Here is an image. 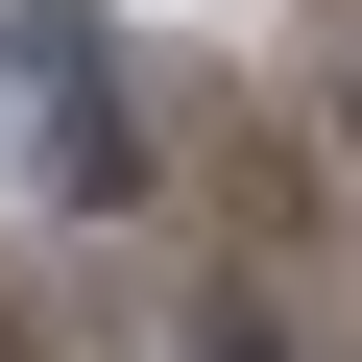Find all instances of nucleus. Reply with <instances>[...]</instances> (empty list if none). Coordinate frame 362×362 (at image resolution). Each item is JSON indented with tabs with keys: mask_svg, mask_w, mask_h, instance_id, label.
Listing matches in <instances>:
<instances>
[{
	"mask_svg": "<svg viewBox=\"0 0 362 362\" xmlns=\"http://www.w3.org/2000/svg\"><path fill=\"white\" fill-rule=\"evenodd\" d=\"M194 362H290V314L266 290H194Z\"/></svg>",
	"mask_w": 362,
	"mask_h": 362,
	"instance_id": "obj_2",
	"label": "nucleus"
},
{
	"mask_svg": "<svg viewBox=\"0 0 362 362\" xmlns=\"http://www.w3.org/2000/svg\"><path fill=\"white\" fill-rule=\"evenodd\" d=\"M338 121H362V97H338Z\"/></svg>",
	"mask_w": 362,
	"mask_h": 362,
	"instance_id": "obj_3",
	"label": "nucleus"
},
{
	"mask_svg": "<svg viewBox=\"0 0 362 362\" xmlns=\"http://www.w3.org/2000/svg\"><path fill=\"white\" fill-rule=\"evenodd\" d=\"M145 169H169V145H145L121 97H49V194H73V218H121V194H145Z\"/></svg>",
	"mask_w": 362,
	"mask_h": 362,
	"instance_id": "obj_1",
	"label": "nucleus"
}]
</instances>
